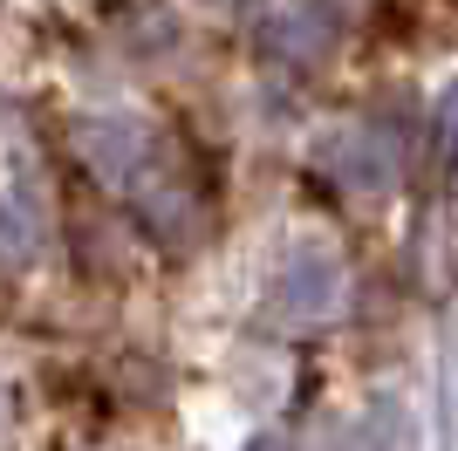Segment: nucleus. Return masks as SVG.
Segmentation results:
<instances>
[{"label":"nucleus","instance_id":"nucleus-6","mask_svg":"<svg viewBox=\"0 0 458 451\" xmlns=\"http://www.w3.org/2000/svg\"><path fill=\"white\" fill-rule=\"evenodd\" d=\"M438 404H445V445L458 451V301L445 315V349H438Z\"/></svg>","mask_w":458,"mask_h":451},{"label":"nucleus","instance_id":"nucleus-4","mask_svg":"<svg viewBox=\"0 0 458 451\" xmlns=\"http://www.w3.org/2000/svg\"><path fill=\"white\" fill-rule=\"evenodd\" d=\"M322 165H328V178H343L349 191H390L397 185V150H390V137H383L377 123H349L343 137H328Z\"/></svg>","mask_w":458,"mask_h":451},{"label":"nucleus","instance_id":"nucleus-9","mask_svg":"<svg viewBox=\"0 0 458 451\" xmlns=\"http://www.w3.org/2000/svg\"><path fill=\"white\" fill-rule=\"evenodd\" d=\"M247 451H287V438H274V431H260V438H247Z\"/></svg>","mask_w":458,"mask_h":451},{"label":"nucleus","instance_id":"nucleus-7","mask_svg":"<svg viewBox=\"0 0 458 451\" xmlns=\"http://www.w3.org/2000/svg\"><path fill=\"white\" fill-rule=\"evenodd\" d=\"M411 431H403V404L397 396H377L363 417V431H356V451H403Z\"/></svg>","mask_w":458,"mask_h":451},{"label":"nucleus","instance_id":"nucleus-1","mask_svg":"<svg viewBox=\"0 0 458 451\" xmlns=\"http://www.w3.org/2000/svg\"><path fill=\"white\" fill-rule=\"evenodd\" d=\"M335 41H343L335 0H267V7L253 14V48H260L267 62H287V69L328 62Z\"/></svg>","mask_w":458,"mask_h":451},{"label":"nucleus","instance_id":"nucleus-5","mask_svg":"<svg viewBox=\"0 0 458 451\" xmlns=\"http://www.w3.org/2000/svg\"><path fill=\"white\" fill-rule=\"evenodd\" d=\"M137 212L165 233V240H185V226H191V206H185V191L172 185V178H157V185H137Z\"/></svg>","mask_w":458,"mask_h":451},{"label":"nucleus","instance_id":"nucleus-3","mask_svg":"<svg viewBox=\"0 0 458 451\" xmlns=\"http://www.w3.org/2000/svg\"><path fill=\"white\" fill-rule=\"evenodd\" d=\"M76 150H82V165H89L103 185H131L137 171H144L151 131H144L137 116H96V123L76 131Z\"/></svg>","mask_w":458,"mask_h":451},{"label":"nucleus","instance_id":"nucleus-2","mask_svg":"<svg viewBox=\"0 0 458 451\" xmlns=\"http://www.w3.org/2000/svg\"><path fill=\"white\" fill-rule=\"evenodd\" d=\"M274 315L287 328H322V321L343 315V260L328 246H301L287 253L281 281H274Z\"/></svg>","mask_w":458,"mask_h":451},{"label":"nucleus","instance_id":"nucleus-8","mask_svg":"<svg viewBox=\"0 0 458 451\" xmlns=\"http://www.w3.org/2000/svg\"><path fill=\"white\" fill-rule=\"evenodd\" d=\"M438 178H445V191L458 199V82L438 96Z\"/></svg>","mask_w":458,"mask_h":451}]
</instances>
